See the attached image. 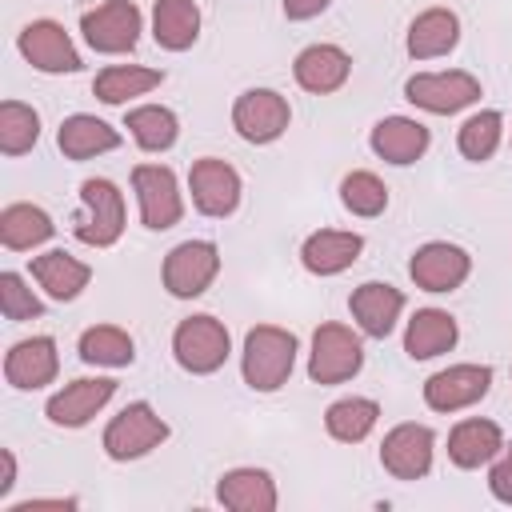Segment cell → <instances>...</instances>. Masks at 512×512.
Segmentation results:
<instances>
[{"instance_id": "obj_1", "label": "cell", "mask_w": 512, "mask_h": 512, "mask_svg": "<svg viewBox=\"0 0 512 512\" xmlns=\"http://www.w3.org/2000/svg\"><path fill=\"white\" fill-rule=\"evenodd\" d=\"M292 364H296V336L288 328H276V324L248 328L240 372L252 392H276L292 376Z\"/></svg>"}, {"instance_id": "obj_11", "label": "cell", "mask_w": 512, "mask_h": 512, "mask_svg": "<svg viewBox=\"0 0 512 512\" xmlns=\"http://www.w3.org/2000/svg\"><path fill=\"white\" fill-rule=\"evenodd\" d=\"M188 188H192L196 212L200 216H212V220L232 216L236 204H240V172L228 160H216V156H204V160L192 164Z\"/></svg>"}, {"instance_id": "obj_29", "label": "cell", "mask_w": 512, "mask_h": 512, "mask_svg": "<svg viewBox=\"0 0 512 512\" xmlns=\"http://www.w3.org/2000/svg\"><path fill=\"white\" fill-rule=\"evenodd\" d=\"M164 72L160 68H144V64H112L104 72H96L92 92L100 104H128L132 96H144L152 88H160Z\"/></svg>"}, {"instance_id": "obj_21", "label": "cell", "mask_w": 512, "mask_h": 512, "mask_svg": "<svg viewBox=\"0 0 512 512\" xmlns=\"http://www.w3.org/2000/svg\"><path fill=\"white\" fill-rule=\"evenodd\" d=\"M368 140H372V152L388 164H416L432 144L428 128L412 116H384Z\"/></svg>"}, {"instance_id": "obj_8", "label": "cell", "mask_w": 512, "mask_h": 512, "mask_svg": "<svg viewBox=\"0 0 512 512\" xmlns=\"http://www.w3.org/2000/svg\"><path fill=\"white\" fill-rule=\"evenodd\" d=\"M404 100L432 116H452L480 100V80L472 72H416L404 84Z\"/></svg>"}, {"instance_id": "obj_25", "label": "cell", "mask_w": 512, "mask_h": 512, "mask_svg": "<svg viewBox=\"0 0 512 512\" xmlns=\"http://www.w3.org/2000/svg\"><path fill=\"white\" fill-rule=\"evenodd\" d=\"M32 276H36V284H40L52 300H76V296L88 288L92 268H88L84 260L68 256L64 248H52V252H44V256H32Z\"/></svg>"}, {"instance_id": "obj_31", "label": "cell", "mask_w": 512, "mask_h": 512, "mask_svg": "<svg viewBox=\"0 0 512 512\" xmlns=\"http://www.w3.org/2000/svg\"><path fill=\"white\" fill-rule=\"evenodd\" d=\"M376 420H380V404L368 396H344V400L328 404V412H324V428L340 444H360L376 428Z\"/></svg>"}, {"instance_id": "obj_34", "label": "cell", "mask_w": 512, "mask_h": 512, "mask_svg": "<svg viewBox=\"0 0 512 512\" xmlns=\"http://www.w3.org/2000/svg\"><path fill=\"white\" fill-rule=\"evenodd\" d=\"M36 140H40L36 108H28L20 100H4L0 104V152L4 156H24V152H32Z\"/></svg>"}, {"instance_id": "obj_20", "label": "cell", "mask_w": 512, "mask_h": 512, "mask_svg": "<svg viewBox=\"0 0 512 512\" xmlns=\"http://www.w3.org/2000/svg\"><path fill=\"white\" fill-rule=\"evenodd\" d=\"M348 72H352V56L344 48H336V44H308L292 64L296 84L304 92H316V96L336 92L348 80Z\"/></svg>"}, {"instance_id": "obj_10", "label": "cell", "mask_w": 512, "mask_h": 512, "mask_svg": "<svg viewBox=\"0 0 512 512\" xmlns=\"http://www.w3.org/2000/svg\"><path fill=\"white\" fill-rule=\"evenodd\" d=\"M140 8L132 0H104L96 4L92 12L80 16V32L84 40L104 52V56H120V52H132L136 40H140Z\"/></svg>"}, {"instance_id": "obj_24", "label": "cell", "mask_w": 512, "mask_h": 512, "mask_svg": "<svg viewBox=\"0 0 512 512\" xmlns=\"http://www.w3.org/2000/svg\"><path fill=\"white\" fill-rule=\"evenodd\" d=\"M460 40V20L452 8H424L408 24V56L412 60H436L448 56Z\"/></svg>"}, {"instance_id": "obj_3", "label": "cell", "mask_w": 512, "mask_h": 512, "mask_svg": "<svg viewBox=\"0 0 512 512\" xmlns=\"http://www.w3.org/2000/svg\"><path fill=\"white\" fill-rule=\"evenodd\" d=\"M172 352H176V364L184 372L208 376V372L224 368V360L232 352V340H228V328L216 316H188L172 332Z\"/></svg>"}, {"instance_id": "obj_16", "label": "cell", "mask_w": 512, "mask_h": 512, "mask_svg": "<svg viewBox=\"0 0 512 512\" xmlns=\"http://www.w3.org/2000/svg\"><path fill=\"white\" fill-rule=\"evenodd\" d=\"M116 396V380L108 376H84V380H72L64 384L48 404H44V416L60 428H80L88 424L108 400Z\"/></svg>"}, {"instance_id": "obj_23", "label": "cell", "mask_w": 512, "mask_h": 512, "mask_svg": "<svg viewBox=\"0 0 512 512\" xmlns=\"http://www.w3.org/2000/svg\"><path fill=\"white\" fill-rule=\"evenodd\" d=\"M216 500L232 512H272L276 508V484L264 468H232L220 476Z\"/></svg>"}, {"instance_id": "obj_18", "label": "cell", "mask_w": 512, "mask_h": 512, "mask_svg": "<svg viewBox=\"0 0 512 512\" xmlns=\"http://www.w3.org/2000/svg\"><path fill=\"white\" fill-rule=\"evenodd\" d=\"M348 308H352V320H356V328L364 336L384 340L396 328L400 312H404V292L392 288V284H384V280H368V284H360L348 296Z\"/></svg>"}, {"instance_id": "obj_7", "label": "cell", "mask_w": 512, "mask_h": 512, "mask_svg": "<svg viewBox=\"0 0 512 512\" xmlns=\"http://www.w3.org/2000/svg\"><path fill=\"white\" fill-rule=\"evenodd\" d=\"M220 272V248L212 240H184L176 244L168 256H164V288L176 296V300H192L200 296Z\"/></svg>"}, {"instance_id": "obj_15", "label": "cell", "mask_w": 512, "mask_h": 512, "mask_svg": "<svg viewBox=\"0 0 512 512\" xmlns=\"http://www.w3.org/2000/svg\"><path fill=\"white\" fill-rule=\"evenodd\" d=\"M432 428L428 424H396L380 444V464L396 480H420L432 468Z\"/></svg>"}, {"instance_id": "obj_39", "label": "cell", "mask_w": 512, "mask_h": 512, "mask_svg": "<svg viewBox=\"0 0 512 512\" xmlns=\"http://www.w3.org/2000/svg\"><path fill=\"white\" fill-rule=\"evenodd\" d=\"M284 4V16L288 20H312V16H320L332 0H280Z\"/></svg>"}, {"instance_id": "obj_14", "label": "cell", "mask_w": 512, "mask_h": 512, "mask_svg": "<svg viewBox=\"0 0 512 512\" xmlns=\"http://www.w3.org/2000/svg\"><path fill=\"white\" fill-rule=\"evenodd\" d=\"M468 272H472V256L448 240H432V244L416 248L408 260V276L424 292H452L468 280Z\"/></svg>"}, {"instance_id": "obj_38", "label": "cell", "mask_w": 512, "mask_h": 512, "mask_svg": "<svg viewBox=\"0 0 512 512\" xmlns=\"http://www.w3.org/2000/svg\"><path fill=\"white\" fill-rule=\"evenodd\" d=\"M488 488H492V496H496L500 504H512V444H504L500 460L492 464V472H488Z\"/></svg>"}, {"instance_id": "obj_5", "label": "cell", "mask_w": 512, "mask_h": 512, "mask_svg": "<svg viewBox=\"0 0 512 512\" xmlns=\"http://www.w3.org/2000/svg\"><path fill=\"white\" fill-rule=\"evenodd\" d=\"M168 440V424L156 416V408L148 400L128 404L120 416L108 420L104 428V452L112 460H140L144 452H152L156 444Z\"/></svg>"}, {"instance_id": "obj_30", "label": "cell", "mask_w": 512, "mask_h": 512, "mask_svg": "<svg viewBox=\"0 0 512 512\" xmlns=\"http://www.w3.org/2000/svg\"><path fill=\"white\" fill-rule=\"evenodd\" d=\"M56 232L52 216L36 204H8L0 212V244L12 248V252H24V248H36L44 244L48 236Z\"/></svg>"}, {"instance_id": "obj_4", "label": "cell", "mask_w": 512, "mask_h": 512, "mask_svg": "<svg viewBox=\"0 0 512 512\" xmlns=\"http://www.w3.org/2000/svg\"><path fill=\"white\" fill-rule=\"evenodd\" d=\"M80 200H84V216L76 220V240L88 248H112L124 232V196L112 180L92 176L80 184Z\"/></svg>"}, {"instance_id": "obj_27", "label": "cell", "mask_w": 512, "mask_h": 512, "mask_svg": "<svg viewBox=\"0 0 512 512\" xmlns=\"http://www.w3.org/2000/svg\"><path fill=\"white\" fill-rule=\"evenodd\" d=\"M56 144H60V152H64L68 160H92V156H100V152L120 148V132H116L112 124L88 116V112H76V116H68V120L60 124Z\"/></svg>"}, {"instance_id": "obj_19", "label": "cell", "mask_w": 512, "mask_h": 512, "mask_svg": "<svg viewBox=\"0 0 512 512\" xmlns=\"http://www.w3.org/2000/svg\"><path fill=\"white\" fill-rule=\"evenodd\" d=\"M364 252V236L360 232H340V228H320L304 240L300 248V264L312 276H336L344 268H352Z\"/></svg>"}, {"instance_id": "obj_35", "label": "cell", "mask_w": 512, "mask_h": 512, "mask_svg": "<svg viewBox=\"0 0 512 512\" xmlns=\"http://www.w3.org/2000/svg\"><path fill=\"white\" fill-rule=\"evenodd\" d=\"M500 136H504V116L500 112H476V116H468L464 124H460V136H456V148H460V156L464 160H488L492 152H496V144H500Z\"/></svg>"}, {"instance_id": "obj_12", "label": "cell", "mask_w": 512, "mask_h": 512, "mask_svg": "<svg viewBox=\"0 0 512 512\" xmlns=\"http://www.w3.org/2000/svg\"><path fill=\"white\" fill-rule=\"evenodd\" d=\"M488 388H492L488 364H452L424 380V404L432 412H460V408L484 400Z\"/></svg>"}, {"instance_id": "obj_13", "label": "cell", "mask_w": 512, "mask_h": 512, "mask_svg": "<svg viewBox=\"0 0 512 512\" xmlns=\"http://www.w3.org/2000/svg\"><path fill=\"white\" fill-rule=\"evenodd\" d=\"M16 48H20V56H24L32 68L52 72V76H56V72H80V68H84V60H80L72 36H68L56 20H32V24H24L20 36H16Z\"/></svg>"}, {"instance_id": "obj_33", "label": "cell", "mask_w": 512, "mask_h": 512, "mask_svg": "<svg viewBox=\"0 0 512 512\" xmlns=\"http://www.w3.org/2000/svg\"><path fill=\"white\" fill-rule=\"evenodd\" d=\"M124 128L132 132V140L144 148V152H168L180 136V120L172 108L164 104H144V108H132L124 116Z\"/></svg>"}, {"instance_id": "obj_37", "label": "cell", "mask_w": 512, "mask_h": 512, "mask_svg": "<svg viewBox=\"0 0 512 512\" xmlns=\"http://www.w3.org/2000/svg\"><path fill=\"white\" fill-rule=\"evenodd\" d=\"M0 312H4V320H36V316H44V304L24 284L20 272H0Z\"/></svg>"}, {"instance_id": "obj_22", "label": "cell", "mask_w": 512, "mask_h": 512, "mask_svg": "<svg viewBox=\"0 0 512 512\" xmlns=\"http://www.w3.org/2000/svg\"><path fill=\"white\" fill-rule=\"evenodd\" d=\"M500 452H504V432L492 420L472 416V420H460L448 432V460L456 468H480V464L496 460Z\"/></svg>"}, {"instance_id": "obj_40", "label": "cell", "mask_w": 512, "mask_h": 512, "mask_svg": "<svg viewBox=\"0 0 512 512\" xmlns=\"http://www.w3.org/2000/svg\"><path fill=\"white\" fill-rule=\"evenodd\" d=\"M0 464H4V476H0V496H8V492H12V484H16V456L4 448V452H0Z\"/></svg>"}, {"instance_id": "obj_36", "label": "cell", "mask_w": 512, "mask_h": 512, "mask_svg": "<svg viewBox=\"0 0 512 512\" xmlns=\"http://www.w3.org/2000/svg\"><path fill=\"white\" fill-rule=\"evenodd\" d=\"M340 200H344V208L352 216H380L388 208V188H384V180L376 172L360 168V172H348L340 180Z\"/></svg>"}, {"instance_id": "obj_28", "label": "cell", "mask_w": 512, "mask_h": 512, "mask_svg": "<svg viewBox=\"0 0 512 512\" xmlns=\"http://www.w3.org/2000/svg\"><path fill=\"white\" fill-rule=\"evenodd\" d=\"M152 36L168 52H184L200 36V8L196 0H156L152 4Z\"/></svg>"}, {"instance_id": "obj_6", "label": "cell", "mask_w": 512, "mask_h": 512, "mask_svg": "<svg viewBox=\"0 0 512 512\" xmlns=\"http://www.w3.org/2000/svg\"><path fill=\"white\" fill-rule=\"evenodd\" d=\"M132 192L140 200V220L152 232H164L172 224H180L184 216V200H180V184L176 172L168 164H136L132 168Z\"/></svg>"}, {"instance_id": "obj_9", "label": "cell", "mask_w": 512, "mask_h": 512, "mask_svg": "<svg viewBox=\"0 0 512 512\" xmlns=\"http://www.w3.org/2000/svg\"><path fill=\"white\" fill-rule=\"evenodd\" d=\"M288 124H292V108L272 88H248L232 104V128L248 144H272L288 132Z\"/></svg>"}, {"instance_id": "obj_17", "label": "cell", "mask_w": 512, "mask_h": 512, "mask_svg": "<svg viewBox=\"0 0 512 512\" xmlns=\"http://www.w3.org/2000/svg\"><path fill=\"white\" fill-rule=\"evenodd\" d=\"M60 372V356H56V340L52 336H32L8 348L4 356V380L20 392H36L44 384H52Z\"/></svg>"}, {"instance_id": "obj_2", "label": "cell", "mask_w": 512, "mask_h": 512, "mask_svg": "<svg viewBox=\"0 0 512 512\" xmlns=\"http://www.w3.org/2000/svg\"><path fill=\"white\" fill-rule=\"evenodd\" d=\"M364 368V344L348 324H320L312 332L308 376L312 384H344Z\"/></svg>"}, {"instance_id": "obj_26", "label": "cell", "mask_w": 512, "mask_h": 512, "mask_svg": "<svg viewBox=\"0 0 512 512\" xmlns=\"http://www.w3.org/2000/svg\"><path fill=\"white\" fill-rule=\"evenodd\" d=\"M460 328L456 320L444 312V308H420L412 320H408V332H404V352L412 360H432V356H444L452 352Z\"/></svg>"}, {"instance_id": "obj_32", "label": "cell", "mask_w": 512, "mask_h": 512, "mask_svg": "<svg viewBox=\"0 0 512 512\" xmlns=\"http://www.w3.org/2000/svg\"><path fill=\"white\" fill-rule=\"evenodd\" d=\"M80 360L84 364H104V368H128L136 360V344L124 328L116 324H92L80 332Z\"/></svg>"}]
</instances>
